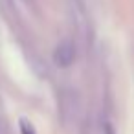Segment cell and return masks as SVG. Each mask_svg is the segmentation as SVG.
<instances>
[{
    "mask_svg": "<svg viewBox=\"0 0 134 134\" xmlns=\"http://www.w3.org/2000/svg\"><path fill=\"white\" fill-rule=\"evenodd\" d=\"M53 61L57 63V66L61 68H68L74 61H75V48L70 41H63L55 52H53Z\"/></svg>",
    "mask_w": 134,
    "mask_h": 134,
    "instance_id": "cell-1",
    "label": "cell"
},
{
    "mask_svg": "<svg viewBox=\"0 0 134 134\" xmlns=\"http://www.w3.org/2000/svg\"><path fill=\"white\" fill-rule=\"evenodd\" d=\"M19 127H20V134H35V129H33L31 121L26 119V118H22L19 121Z\"/></svg>",
    "mask_w": 134,
    "mask_h": 134,
    "instance_id": "cell-2",
    "label": "cell"
}]
</instances>
